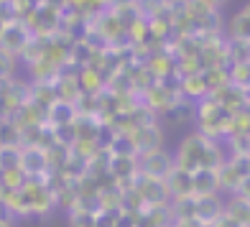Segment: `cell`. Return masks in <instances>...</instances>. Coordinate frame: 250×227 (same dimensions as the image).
<instances>
[{"mask_svg": "<svg viewBox=\"0 0 250 227\" xmlns=\"http://www.w3.org/2000/svg\"><path fill=\"white\" fill-rule=\"evenodd\" d=\"M225 161V151L217 141L207 138L202 133H191L184 141L179 143V151L174 158V168H181V171H199V168H212L217 171Z\"/></svg>", "mask_w": 250, "mask_h": 227, "instance_id": "6da1fadb", "label": "cell"}, {"mask_svg": "<svg viewBox=\"0 0 250 227\" xmlns=\"http://www.w3.org/2000/svg\"><path fill=\"white\" fill-rule=\"evenodd\" d=\"M248 181V156H230L217 168V186L235 194L237 186Z\"/></svg>", "mask_w": 250, "mask_h": 227, "instance_id": "7a4b0ae2", "label": "cell"}, {"mask_svg": "<svg viewBox=\"0 0 250 227\" xmlns=\"http://www.w3.org/2000/svg\"><path fill=\"white\" fill-rule=\"evenodd\" d=\"M135 164H138V174L151 176V179H166L174 171V158L161 148L141 153V158H135Z\"/></svg>", "mask_w": 250, "mask_h": 227, "instance_id": "3957f363", "label": "cell"}, {"mask_svg": "<svg viewBox=\"0 0 250 227\" xmlns=\"http://www.w3.org/2000/svg\"><path fill=\"white\" fill-rule=\"evenodd\" d=\"M217 171L212 168H199V171H191V197H209L217 194Z\"/></svg>", "mask_w": 250, "mask_h": 227, "instance_id": "277c9868", "label": "cell"}, {"mask_svg": "<svg viewBox=\"0 0 250 227\" xmlns=\"http://www.w3.org/2000/svg\"><path fill=\"white\" fill-rule=\"evenodd\" d=\"M227 33H230V39L227 41H248L250 36V8L243 5L240 13H235L230 18V23H227Z\"/></svg>", "mask_w": 250, "mask_h": 227, "instance_id": "5b68a950", "label": "cell"}, {"mask_svg": "<svg viewBox=\"0 0 250 227\" xmlns=\"http://www.w3.org/2000/svg\"><path fill=\"white\" fill-rule=\"evenodd\" d=\"M222 214H225L227 220H232L235 225L248 227V217H250V199L232 197L227 204H222Z\"/></svg>", "mask_w": 250, "mask_h": 227, "instance_id": "8992f818", "label": "cell"}, {"mask_svg": "<svg viewBox=\"0 0 250 227\" xmlns=\"http://www.w3.org/2000/svg\"><path fill=\"white\" fill-rule=\"evenodd\" d=\"M69 225L72 227H95V214L82 212V209H72L69 212Z\"/></svg>", "mask_w": 250, "mask_h": 227, "instance_id": "52a82bcc", "label": "cell"}, {"mask_svg": "<svg viewBox=\"0 0 250 227\" xmlns=\"http://www.w3.org/2000/svg\"><path fill=\"white\" fill-rule=\"evenodd\" d=\"M199 3H202V5H207L209 10H214V13H217V10L227 3V0H199Z\"/></svg>", "mask_w": 250, "mask_h": 227, "instance_id": "ba28073f", "label": "cell"}, {"mask_svg": "<svg viewBox=\"0 0 250 227\" xmlns=\"http://www.w3.org/2000/svg\"><path fill=\"white\" fill-rule=\"evenodd\" d=\"M0 227H13V222H10L8 217H0Z\"/></svg>", "mask_w": 250, "mask_h": 227, "instance_id": "9c48e42d", "label": "cell"}, {"mask_svg": "<svg viewBox=\"0 0 250 227\" xmlns=\"http://www.w3.org/2000/svg\"><path fill=\"white\" fill-rule=\"evenodd\" d=\"M3 26H5V23H3V18H0V33H3Z\"/></svg>", "mask_w": 250, "mask_h": 227, "instance_id": "30bf717a", "label": "cell"}]
</instances>
